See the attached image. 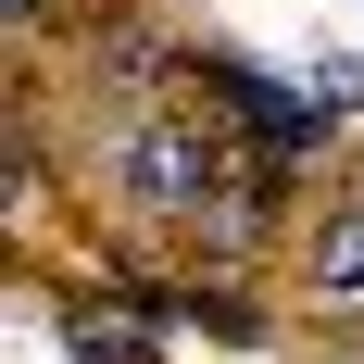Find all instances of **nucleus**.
<instances>
[{"label":"nucleus","instance_id":"f257e3e1","mask_svg":"<svg viewBox=\"0 0 364 364\" xmlns=\"http://www.w3.org/2000/svg\"><path fill=\"white\" fill-rule=\"evenodd\" d=\"M301 289H327V301H352V289H364V201H339V214L301 239Z\"/></svg>","mask_w":364,"mask_h":364},{"label":"nucleus","instance_id":"f03ea898","mask_svg":"<svg viewBox=\"0 0 364 364\" xmlns=\"http://www.w3.org/2000/svg\"><path fill=\"white\" fill-rule=\"evenodd\" d=\"M63 352H75V364H151L139 339H126V327H101V314H75V327H63Z\"/></svg>","mask_w":364,"mask_h":364},{"label":"nucleus","instance_id":"7ed1b4c3","mask_svg":"<svg viewBox=\"0 0 364 364\" xmlns=\"http://www.w3.org/2000/svg\"><path fill=\"white\" fill-rule=\"evenodd\" d=\"M314 88H327L339 113H364V63H352V50H327V63H314Z\"/></svg>","mask_w":364,"mask_h":364},{"label":"nucleus","instance_id":"20e7f679","mask_svg":"<svg viewBox=\"0 0 364 364\" xmlns=\"http://www.w3.org/2000/svg\"><path fill=\"white\" fill-rule=\"evenodd\" d=\"M13 13H38V0H13Z\"/></svg>","mask_w":364,"mask_h":364}]
</instances>
